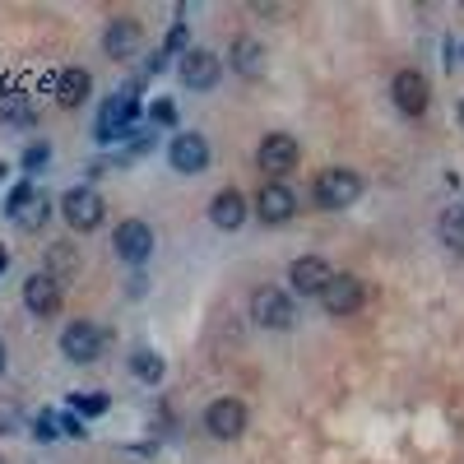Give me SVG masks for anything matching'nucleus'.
<instances>
[{"mask_svg":"<svg viewBox=\"0 0 464 464\" xmlns=\"http://www.w3.org/2000/svg\"><path fill=\"white\" fill-rule=\"evenodd\" d=\"M293 214H297V196H293L284 181H265V186L256 190V218H260V223L279 227V223H288Z\"/></svg>","mask_w":464,"mask_h":464,"instance_id":"nucleus-13","label":"nucleus"},{"mask_svg":"<svg viewBox=\"0 0 464 464\" xmlns=\"http://www.w3.org/2000/svg\"><path fill=\"white\" fill-rule=\"evenodd\" d=\"M102 343H107V334H102L98 321H70V325L61 330V353H65L70 362H93V358L102 353Z\"/></svg>","mask_w":464,"mask_h":464,"instance_id":"nucleus-9","label":"nucleus"},{"mask_svg":"<svg viewBox=\"0 0 464 464\" xmlns=\"http://www.w3.org/2000/svg\"><path fill=\"white\" fill-rule=\"evenodd\" d=\"M297 159H302V149H297V140H293V135H284V130L265 135V140H260V149H256V163H260V172H269V177L293 172V168H297Z\"/></svg>","mask_w":464,"mask_h":464,"instance_id":"nucleus-11","label":"nucleus"},{"mask_svg":"<svg viewBox=\"0 0 464 464\" xmlns=\"http://www.w3.org/2000/svg\"><path fill=\"white\" fill-rule=\"evenodd\" d=\"M437 232H441V242H446L450 251H464V205H446Z\"/></svg>","mask_w":464,"mask_h":464,"instance_id":"nucleus-21","label":"nucleus"},{"mask_svg":"<svg viewBox=\"0 0 464 464\" xmlns=\"http://www.w3.org/2000/svg\"><path fill=\"white\" fill-rule=\"evenodd\" d=\"M246 422H251V413H246V404H242L237 395L209 400V409H205V432H209L214 441H237V437L246 432Z\"/></svg>","mask_w":464,"mask_h":464,"instance_id":"nucleus-4","label":"nucleus"},{"mask_svg":"<svg viewBox=\"0 0 464 464\" xmlns=\"http://www.w3.org/2000/svg\"><path fill=\"white\" fill-rule=\"evenodd\" d=\"M391 102L404 116H422V111H428V102H432V89H428V80H422L418 70H400L395 80H391Z\"/></svg>","mask_w":464,"mask_h":464,"instance_id":"nucleus-14","label":"nucleus"},{"mask_svg":"<svg viewBox=\"0 0 464 464\" xmlns=\"http://www.w3.org/2000/svg\"><path fill=\"white\" fill-rule=\"evenodd\" d=\"M209 223L218 227V232H237L242 223H246V200H242V190H218V196L209 200Z\"/></svg>","mask_w":464,"mask_h":464,"instance_id":"nucleus-16","label":"nucleus"},{"mask_svg":"<svg viewBox=\"0 0 464 464\" xmlns=\"http://www.w3.org/2000/svg\"><path fill=\"white\" fill-rule=\"evenodd\" d=\"M227 65L242 74V80H256V74L265 70V47L256 43V37H237V43H232V52H227Z\"/></svg>","mask_w":464,"mask_h":464,"instance_id":"nucleus-19","label":"nucleus"},{"mask_svg":"<svg viewBox=\"0 0 464 464\" xmlns=\"http://www.w3.org/2000/svg\"><path fill=\"white\" fill-rule=\"evenodd\" d=\"M140 37H144V28H140L135 19H111V24L102 28V52H107L111 61H121V56H130V52L140 47Z\"/></svg>","mask_w":464,"mask_h":464,"instance_id":"nucleus-17","label":"nucleus"},{"mask_svg":"<svg viewBox=\"0 0 464 464\" xmlns=\"http://www.w3.org/2000/svg\"><path fill=\"white\" fill-rule=\"evenodd\" d=\"M70 404L80 409V413H89V418L107 413V395H102V391H80V395H70Z\"/></svg>","mask_w":464,"mask_h":464,"instance_id":"nucleus-26","label":"nucleus"},{"mask_svg":"<svg viewBox=\"0 0 464 464\" xmlns=\"http://www.w3.org/2000/svg\"><path fill=\"white\" fill-rule=\"evenodd\" d=\"M47 153H52L47 144H33V149L24 153V168H28V172H37V168H43V163H47Z\"/></svg>","mask_w":464,"mask_h":464,"instance_id":"nucleus-30","label":"nucleus"},{"mask_svg":"<svg viewBox=\"0 0 464 464\" xmlns=\"http://www.w3.org/2000/svg\"><path fill=\"white\" fill-rule=\"evenodd\" d=\"M135 116H140L135 89L107 98V102H102V111H98V144H116V140H126V135H130V126H135Z\"/></svg>","mask_w":464,"mask_h":464,"instance_id":"nucleus-5","label":"nucleus"},{"mask_svg":"<svg viewBox=\"0 0 464 464\" xmlns=\"http://www.w3.org/2000/svg\"><path fill=\"white\" fill-rule=\"evenodd\" d=\"M251 321L260 330H293V321H297L293 293L288 288H275V284H260L251 293Z\"/></svg>","mask_w":464,"mask_h":464,"instance_id":"nucleus-2","label":"nucleus"},{"mask_svg":"<svg viewBox=\"0 0 464 464\" xmlns=\"http://www.w3.org/2000/svg\"><path fill=\"white\" fill-rule=\"evenodd\" d=\"M5 269H10V251H5V246H0V275H5Z\"/></svg>","mask_w":464,"mask_h":464,"instance_id":"nucleus-32","label":"nucleus"},{"mask_svg":"<svg viewBox=\"0 0 464 464\" xmlns=\"http://www.w3.org/2000/svg\"><path fill=\"white\" fill-rule=\"evenodd\" d=\"M459 61H464V47H459Z\"/></svg>","mask_w":464,"mask_h":464,"instance_id":"nucleus-35","label":"nucleus"},{"mask_svg":"<svg viewBox=\"0 0 464 464\" xmlns=\"http://www.w3.org/2000/svg\"><path fill=\"white\" fill-rule=\"evenodd\" d=\"M61 218L70 223V232H93V227H102L107 205L93 186H70L65 200H61Z\"/></svg>","mask_w":464,"mask_h":464,"instance_id":"nucleus-3","label":"nucleus"},{"mask_svg":"<svg viewBox=\"0 0 464 464\" xmlns=\"http://www.w3.org/2000/svg\"><path fill=\"white\" fill-rule=\"evenodd\" d=\"M89 93H93L89 70L70 65V70H61V74H56V102H61V107H80V102H89Z\"/></svg>","mask_w":464,"mask_h":464,"instance_id":"nucleus-18","label":"nucleus"},{"mask_svg":"<svg viewBox=\"0 0 464 464\" xmlns=\"http://www.w3.org/2000/svg\"><path fill=\"white\" fill-rule=\"evenodd\" d=\"M56 428H61L65 437H74V441H80V437H84V422H80V418H74V413H65V418L56 422Z\"/></svg>","mask_w":464,"mask_h":464,"instance_id":"nucleus-31","label":"nucleus"},{"mask_svg":"<svg viewBox=\"0 0 464 464\" xmlns=\"http://www.w3.org/2000/svg\"><path fill=\"white\" fill-rule=\"evenodd\" d=\"M47 218H52V200L43 196V190H33V200L19 209V218H14V223H19L24 232H37V227H43Z\"/></svg>","mask_w":464,"mask_h":464,"instance_id":"nucleus-23","label":"nucleus"},{"mask_svg":"<svg viewBox=\"0 0 464 464\" xmlns=\"http://www.w3.org/2000/svg\"><path fill=\"white\" fill-rule=\"evenodd\" d=\"M0 376H5V339H0Z\"/></svg>","mask_w":464,"mask_h":464,"instance_id":"nucleus-33","label":"nucleus"},{"mask_svg":"<svg viewBox=\"0 0 464 464\" xmlns=\"http://www.w3.org/2000/svg\"><path fill=\"white\" fill-rule=\"evenodd\" d=\"M24 306L37 321H52L61 312V284L52 275H28L24 279Z\"/></svg>","mask_w":464,"mask_h":464,"instance_id":"nucleus-15","label":"nucleus"},{"mask_svg":"<svg viewBox=\"0 0 464 464\" xmlns=\"http://www.w3.org/2000/svg\"><path fill=\"white\" fill-rule=\"evenodd\" d=\"M33 102L24 93H0V121H10V126H33Z\"/></svg>","mask_w":464,"mask_h":464,"instance_id":"nucleus-22","label":"nucleus"},{"mask_svg":"<svg viewBox=\"0 0 464 464\" xmlns=\"http://www.w3.org/2000/svg\"><path fill=\"white\" fill-rule=\"evenodd\" d=\"M177 74H181V84L186 89H196V93H209L218 80H223V61L205 47H186V56L177 61Z\"/></svg>","mask_w":464,"mask_h":464,"instance_id":"nucleus-6","label":"nucleus"},{"mask_svg":"<svg viewBox=\"0 0 464 464\" xmlns=\"http://www.w3.org/2000/svg\"><path fill=\"white\" fill-rule=\"evenodd\" d=\"M56 432H61V428H56L52 413H37V418H33V437H37V441H56Z\"/></svg>","mask_w":464,"mask_h":464,"instance_id":"nucleus-28","label":"nucleus"},{"mask_svg":"<svg viewBox=\"0 0 464 464\" xmlns=\"http://www.w3.org/2000/svg\"><path fill=\"white\" fill-rule=\"evenodd\" d=\"M153 121H159V126H172V121H177L172 98H153Z\"/></svg>","mask_w":464,"mask_h":464,"instance_id":"nucleus-29","label":"nucleus"},{"mask_svg":"<svg viewBox=\"0 0 464 464\" xmlns=\"http://www.w3.org/2000/svg\"><path fill=\"white\" fill-rule=\"evenodd\" d=\"M362 302H367V284L358 275H334L330 288L321 293V306L330 316H353V312H362Z\"/></svg>","mask_w":464,"mask_h":464,"instance_id":"nucleus-12","label":"nucleus"},{"mask_svg":"<svg viewBox=\"0 0 464 464\" xmlns=\"http://www.w3.org/2000/svg\"><path fill=\"white\" fill-rule=\"evenodd\" d=\"M43 275H52L56 284H61V279H74V275H80V251H74L70 242H52V246H47V269H43Z\"/></svg>","mask_w":464,"mask_h":464,"instance_id":"nucleus-20","label":"nucleus"},{"mask_svg":"<svg viewBox=\"0 0 464 464\" xmlns=\"http://www.w3.org/2000/svg\"><path fill=\"white\" fill-rule=\"evenodd\" d=\"M330 279H334V269H330L325 256H297V260L288 265V288H293L297 297H321V293L330 288Z\"/></svg>","mask_w":464,"mask_h":464,"instance_id":"nucleus-8","label":"nucleus"},{"mask_svg":"<svg viewBox=\"0 0 464 464\" xmlns=\"http://www.w3.org/2000/svg\"><path fill=\"white\" fill-rule=\"evenodd\" d=\"M186 37H190V28H186V14H181V19L168 28V37H163L159 52H163V56H186Z\"/></svg>","mask_w":464,"mask_h":464,"instance_id":"nucleus-25","label":"nucleus"},{"mask_svg":"<svg viewBox=\"0 0 464 464\" xmlns=\"http://www.w3.org/2000/svg\"><path fill=\"white\" fill-rule=\"evenodd\" d=\"M358 196H362V177H358L353 168H325V172L312 181V200H316L325 214L348 209Z\"/></svg>","mask_w":464,"mask_h":464,"instance_id":"nucleus-1","label":"nucleus"},{"mask_svg":"<svg viewBox=\"0 0 464 464\" xmlns=\"http://www.w3.org/2000/svg\"><path fill=\"white\" fill-rule=\"evenodd\" d=\"M111 251L121 256L126 265H149V256H153V227H149L144 218L116 223V232H111Z\"/></svg>","mask_w":464,"mask_h":464,"instance_id":"nucleus-7","label":"nucleus"},{"mask_svg":"<svg viewBox=\"0 0 464 464\" xmlns=\"http://www.w3.org/2000/svg\"><path fill=\"white\" fill-rule=\"evenodd\" d=\"M168 163H172V172H181V177L205 172V168H209V140H205L200 130H181V135L168 144Z\"/></svg>","mask_w":464,"mask_h":464,"instance_id":"nucleus-10","label":"nucleus"},{"mask_svg":"<svg viewBox=\"0 0 464 464\" xmlns=\"http://www.w3.org/2000/svg\"><path fill=\"white\" fill-rule=\"evenodd\" d=\"M130 372H135V381H144V385H159V381H163V358L149 353V348H135V353H130Z\"/></svg>","mask_w":464,"mask_h":464,"instance_id":"nucleus-24","label":"nucleus"},{"mask_svg":"<svg viewBox=\"0 0 464 464\" xmlns=\"http://www.w3.org/2000/svg\"><path fill=\"white\" fill-rule=\"evenodd\" d=\"M33 190H37L33 181H19V186L10 190V200H5V214H10V218H19V209H24V205L33 200Z\"/></svg>","mask_w":464,"mask_h":464,"instance_id":"nucleus-27","label":"nucleus"},{"mask_svg":"<svg viewBox=\"0 0 464 464\" xmlns=\"http://www.w3.org/2000/svg\"><path fill=\"white\" fill-rule=\"evenodd\" d=\"M459 126H464V98H459Z\"/></svg>","mask_w":464,"mask_h":464,"instance_id":"nucleus-34","label":"nucleus"}]
</instances>
